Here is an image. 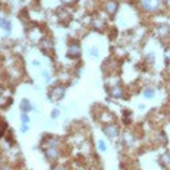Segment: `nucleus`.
<instances>
[{"mask_svg": "<svg viewBox=\"0 0 170 170\" xmlns=\"http://www.w3.org/2000/svg\"><path fill=\"white\" fill-rule=\"evenodd\" d=\"M4 22H6V19L0 18V27H4Z\"/></svg>", "mask_w": 170, "mask_h": 170, "instance_id": "obj_19", "label": "nucleus"}, {"mask_svg": "<svg viewBox=\"0 0 170 170\" xmlns=\"http://www.w3.org/2000/svg\"><path fill=\"white\" fill-rule=\"evenodd\" d=\"M28 130V125H22L21 126V132H27Z\"/></svg>", "mask_w": 170, "mask_h": 170, "instance_id": "obj_17", "label": "nucleus"}, {"mask_svg": "<svg viewBox=\"0 0 170 170\" xmlns=\"http://www.w3.org/2000/svg\"><path fill=\"white\" fill-rule=\"evenodd\" d=\"M3 28H4V30H6L7 32H10V30H12V24H10L9 21H6V22H4V27H3Z\"/></svg>", "mask_w": 170, "mask_h": 170, "instance_id": "obj_12", "label": "nucleus"}, {"mask_svg": "<svg viewBox=\"0 0 170 170\" xmlns=\"http://www.w3.org/2000/svg\"><path fill=\"white\" fill-rule=\"evenodd\" d=\"M166 1H170V0H166Z\"/></svg>", "mask_w": 170, "mask_h": 170, "instance_id": "obj_22", "label": "nucleus"}, {"mask_svg": "<svg viewBox=\"0 0 170 170\" xmlns=\"http://www.w3.org/2000/svg\"><path fill=\"white\" fill-rule=\"evenodd\" d=\"M54 170H65V169H63L62 166H57V167H56V169H54Z\"/></svg>", "mask_w": 170, "mask_h": 170, "instance_id": "obj_20", "label": "nucleus"}, {"mask_svg": "<svg viewBox=\"0 0 170 170\" xmlns=\"http://www.w3.org/2000/svg\"><path fill=\"white\" fill-rule=\"evenodd\" d=\"M57 116H59V110H57V109H54V110L51 112V117H53V119H56Z\"/></svg>", "mask_w": 170, "mask_h": 170, "instance_id": "obj_15", "label": "nucleus"}, {"mask_svg": "<svg viewBox=\"0 0 170 170\" xmlns=\"http://www.w3.org/2000/svg\"><path fill=\"white\" fill-rule=\"evenodd\" d=\"M21 109H22L24 113H27V112L32 110V104H31L28 100H22V101H21Z\"/></svg>", "mask_w": 170, "mask_h": 170, "instance_id": "obj_8", "label": "nucleus"}, {"mask_svg": "<svg viewBox=\"0 0 170 170\" xmlns=\"http://www.w3.org/2000/svg\"><path fill=\"white\" fill-rule=\"evenodd\" d=\"M44 153H45V156H47L48 160H56L59 157V151H57L56 147H45Z\"/></svg>", "mask_w": 170, "mask_h": 170, "instance_id": "obj_5", "label": "nucleus"}, {"mask_svg": "<svg viewBox=\"0 0 170 170\" xmlns=\"http://www.w3.org/2000/svg\"><path fill=\"white\" fill-rule=\"evenodd\" d=\"M89 54H91L92 57H97V56H98V50H97L95 47H92V48L89 50Z\"/></svg>", "mask_w": 170, "mask_h": 170, "instance_id": "obj_13", "label": "nucleus"}, {"mask_svg": "<svg viewBox=\"0 0 170 170\" xmlns=\"http://www.w3.org/2000/svg\"><path fill=\"white\" fill-rule=\"evenodd\" d=\"M75 0H62V3H65V4H72Z\"/></svg>", "mask_w": 170, "mask_h": 170, "instance_id": "obj_18", "label": "nucleus"}, {"mask_svg": "<svg viewBox=\"0 0 170 170\" xmlns=\"http://www.w3.org/2000/svg\"><path fill=\"white\" fill-rule=\"evenodd\" d=\"M42 75H44V78H45V81L48 82V81H50V76H48V72H42Z\"/></svg>", "mask_w": 170, "mask_h": 170, "instance_id": "obj_16", "label": "nucleus"}, {"mask_svg": "<svg viewBox=\"0 0 170 170\" xmlns=\"http://www.w3.org/2000/svg\"><path fill=\"white\" fill-rule=\"evenodd\" d=\"M163 0H141L139 4L145 12H156L161 7Z\"/></svg>", "mask_w": 170, "mask_h": 170, "instance_id": "obj_1", "label": "nucleus"}, {"mask_svg": "<svg viewBox=\"0 0 170 170\" xmlns=\"http://www.w3.org/2000/svg\"><path fill=\"white\" fill-rule=\"evenodd\" d=\"M110 94H112V97H115V98H122V97H123L122 86H120V85H113V86L110 88Z\"/></svg>", "mask_w": 170, "mask_h": 170, "instance_id": "obj_6", "label": "nucleus"}, {"mask_svg": "<svg viewBox=\"0 0 170 170\" xmlns=\"http://www.w3.org/2000/svg\"><path fill=\"white\" fill-rule=\"evenodd\" d=\"M4 129H6V125H4V122H1V120H0V136L3 135Z\"/></svg>", "mask_w": 170, "mask_h": 170, "instance_id": "obj_14", "label": "nucleus"}, {"mask_svg": "<svg viewBox=\"0 0 170 170\" xmlns=\"http://www.w3.org/2000/svg\"><path fill=\"white\" fill-rule=\"evenodd\" d=\"M21 120H22V125H28V122H30V117H28V115L22 112V115H21Z\"/></svg>", "mask_w": 170, "mask_h": 170, "instance_id": "obj_10", "label": "nucleus"}, {"mask_svg": "<svg viewBox=\"0 0 170 170\" xmlns=\"http://www.w3.org/2000/svg\"><path fill=\"white\" fill-rule=\"evenodd\" d=\"M79 54H81V47H79V44H71V45H69V50L66 51V56L71 57V59H76Z\"/></svg>", "mask_w": 170, "mask_h": 170, "instance_id": "obj_3", "label": "nucleus"}, {"mask_svg": "<svg viewBox=\"0 0 170 170\" xmlns=\"http://www.w3.org/2000/svg\"><path fill=\"white\" fill-rule=\"evenodd\" d=\"M98 150H100V151H103V153H104V151H107L106 142H104V141H101V139L98 141Z\"/></svg>", "mask_w": 170, "mask_h": 170, "instance_id": "obj_11", "label": "nucleus"}, {"mask_svg": "<svg viewBox=\"0 0 170 170\" xmlns=\"http://www.w3.org/2000/svg\"><path fill=\"white\" fill-rule=\"evenodd\" d=\"M167 59H170V53H167Z\"/></svg>", "mask_w": 170, "mask_h": 170, "instance_id": "obj_21", "label": "nucleus"}, {"mask_svg": "<svg viewBox=\"0 0 170 170\" xmlns=\"http://www.w3.org/2000/svg\"><path fill=\"white\" fill-rule=\"evenodd\" d=\"M117 7H119V4H117L116 1H107V3H106V12H107L109 15L116 13Z\"/></svg>", "mask_w": 170, "mask_h": 170, "instance_id": "obj_7", "label": "nucleus"}, {"mask_svg": "<svg viewBox=\"0 0 170 170\" xmlns=\"http://www.w3.org/2000/svg\"><path fill=\"white\" fill-rule=\"evenodd\" d=\"M103 132L109 136V138H116L117 136V133H119V129H117V126H115V125H107V126L103 128Z\"/></svg>", "mask_w": 170, "mask_h": 170, "instance_id": "obj_4", "label": "nucleus"}, {"mask_svg": "<svg viewBox=\"0 0 170 170\" xmlns=\"http://www.w3.org/2000/svg\"><path fill=\"white\" fill-rule=\"evenodd\" d=\"M65 86L63 85H60V86H54L53 89H51V92H50V98L51 100H60V98H63L65 97Z\"/></svg>", "mask_w": 170, "mask_h": 170, "instance_id": "obj_2", "label": "nucleus"}, {"mask_svg": "<svg viewBox=\"0 0 170 170\" xmlns=\"http://www.w3.org/2000/svg\"><path fill=\"white\" fill-rule=\"evenodd\" d=\"M144 97L145 98H153L154 97V89L153 88H145L144 89Z\"/></svg>", "mask_w": 170, "mask_h": 170, "instance_id": "obj_9", "label": "nucleus"}]
</instances>
